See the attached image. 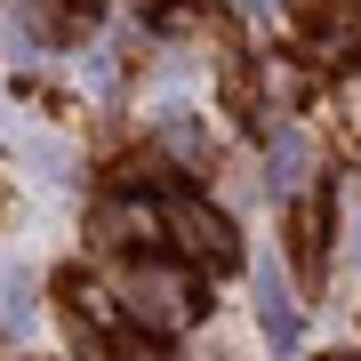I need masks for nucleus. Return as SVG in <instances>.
<instances>
[{
	"label": "nucleus",
	"instance_id": "obj_2",
	"mask_svg": "<svg viewBox=\"0 0 361 361\" xmlns=\"http://www.w3.org/2000/svg\"><path fill=\"white\" fill-rule=\"evenodd\" d=\"M169 225H177L209 265H233V233H225V217H209L201 201H177V209H169Z\"/></svg>",
	"mask_w": 361,
	"mask_h": 361
},
{
	"label": "nucleus",
	"instance_id": "obj_1",
	"mask_svg": "<svg viewBox=\"0 0 361 361\" xmlns=\"http://www.w3.org/2000/svg\"><path fill=\"white\" fill-rule=\"evenodd\" d=\"M257 322H265V337H273V353L297 345V305H289V281H281L273 265H257Z\"/></svg>",
	"mask_w": 361,
	"mask_h": 361
}]
</instances>
